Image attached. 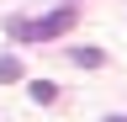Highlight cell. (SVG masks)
I'll return each instance as SVG.
<instances>
[{
	"label": "cell",
	"instance_id": "obj_5",
	"mask_svg": "<svg viewBox=\"0 0 127 122\" xmlns=\"http://www.w3.org/2000/svg\"><path fill=\"white\" fill-rule=\"evenodd\" d=\"M53 5H79V0H53Z\"/></svg>",
	"mask_w": 127,
	"mask_h": 122
},
{
	"label": "cell",
	"instance_id": "obj_3",
	"mask_svg": "<svg viewBox=\"0 0 127 122\" xmlns=\"http://www.w3.org/2000/svg\"><path fill=\"white\" fill-rule=\"evenodd\" d=\"M27 90H32V101H37V106H53V101H58V85H53V80H32Z\"/></svg>",
	"mask_w": 127,
	"mask_h": 122
},
{
	"label": "cell",
	"instance_id": "obj_4",
	"mask_svg": "<svg viewBox=\"0 0 127 122\" xmlns=\"http://www.w3.org/2000/svg\"><path fill=\"white\" fill-rule=\"evenodd\" d=\"M21 80V58L16 53H0V85H16Z\"/></svg>",
	"mask_w": 127,
	"mask_h": 122
},
{
	"label": "cell",
	"instance_id": "obj_6",
	"mask_svg": "<svg viewBox=\"0 0 127 122\" xmlns=\"http://www.w3.org/2000/svg\"><path fill=\"white\" fill-rule=\"evenodd\" d=\"M101 122H127V117H101Z\"/></svg>",
	"mask_w": 127,
	"mask_h": 122
},
{
	"label": "cell",
	"instance_id": "obj_2",
	"mask_svg": "<svg viewBox=\"0 0 127 122\" xmlns=\"http://www.w3.org/2000/svg\"><path fill=\"white\" fill-rule=\"evenodd\" d=\"M69 58H74L79 69H106V53H101V48H74Z\"/></svg>",
	"mask_w": 127,
	"mask_h": 122
},
{
	"label": "cell",
	"instance_id": "obj_1",
	"mask_svg": "<svg viewBox=\"0 0 127 122\" xmlns=\"http://www.w3.org/2000/svg\"><path fill=\"white\" fill-rule=\"evenodd\" d=\"M74 21H79V11L64 5V11H48V16H11L5 32H11L16 42H53V37H64V32H74Z\"/></svg>",
	"mask_w": 127,
	"mask_h": 122
}]
</instances>
